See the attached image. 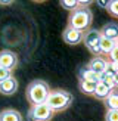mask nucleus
<instances>
[{"mask_svg": "<svg viewBox=\"0 0 118 121\" xmlns=\"http://www.w3.org/2000/svg\"><path fill=\"white\" fill-rule=\"evenodd\" d=\"M50 87L44 80H33L25 89V98L31 104V106L43 105L47 102L50 95Z\"/></svg>", "mask_w": 118, "mask_h": 121, "instance_id": "obj_1", "label": "nucleus"}, {"mask_svg": "<svg viewBox=\"0 0 118 121\" xmlns=\"http://www.w3.org/2000/svg\"><path fill=\"white\" fill-rule=\"evenodd\" d=\"M53 115H55V112H53L52 108L47 104H43V105H37V106H31L28 118L31 121H50Z\"/></svg>", "mask_w": 118, "mask_h": 121, "instance_id": "obj_5", "label": "nucleus"}, {"mask_svg": "<svg viewBox=\"0 0 118 121\" xmlns=\"http://www.w3.org/2000/svg\"><path fill=\"white\" fill-rule=\"evenodd\" d=\"M100 34H102L103 39L108 40H118V24L115 22H106L105 25L100 28Z\"/></svg>", "mask_w": 118, "mask_h": 121, "instance_id": "obj_9", "label": "nucleus"}, {"mask_svg": "<svg viewBox=\"0 0 118 121\" xmlns=\"http://www.w3.org/2000/svg\"><path fill=\"white\" fill-rule=\"evenodd\" d=\"M115 43H117V47H118V40H117V41H115Z\"/></svg>", "mask_w": 118, "mask_h": 121, "instance_id": "obj_25", "label": "nucleus"}, {"mask_svg": "<svg viewBox=\"0 0 118 121\" xmlns=\"http://www.w3.org/2000/svg\"><path fill=\"white\" fill-rule=\"evenodd\" d=\"M99 6H103V8L105 9H108V6H109V2H100V0H99V2H96Z\"/></svg>", "mask_w": 118, "mask_h": 121, "instance_id": "obj_22", "label": "nucleus"}, {"mask_svg": "<svg viewBox=\"0 0 118 121\" xmlns=\"http://www.w3.org/2000/svg\"><path fill=\"white\" fill-rule=\"evenodd\" d=\"M18 86H19V84H18V80L15 77H12V78H9V80L0 83V93H2L3 96H12V95L16 93Z\"/></svg>", "mask_w": 118, "mask_h": 121, "instance_id": "obj_10", "label": "nucleus"}, {"mask_svg": "<svg viewBox=\"0 0 118 121\" xmlns=\"http://www.w3.org/2000/svg\"><path fill=\"white\" fill-rule=\"evenodd\" d=\"M93 22V12L90 8H80L71 12L68 16V27H72L75 30L86 33L87 30H90Z\"/></svg>", "mask_w": 118, "mask_h": 121, "instance_id": "obj_2", "label": "nucleus"}, {"mask_svg": "<svg viewBox=\"0 0 118 121\" xmlns=\"http://www.w3.org/2000/svg\"><path fill=\"white\" fill-rule=\"evenodd\" d=\"M105 121H118V109H106Z\"/></svg>", "mask_w": 118, "mask_h": 121, "instance_id": "obj_19", "label": "nucleus"}, {"mask_svg": "<svg viewBox=\"0 0 118 121\" xmlns=\"http://www.w3.org/2000/svg\"><path fill=\"white\" fill-rule=\"evenodd\" d=\"M109 62H114V64H118V47L115 46L114 47V50H112L111 53H109Z\"/></svg>", "mask_w": 118, "mask_h": 121, "instance_id": "obj_21", "label": "nucleus"}, {"mask_svg": "<svg viewBox=\"0 0 118 121\" xmlns=\"http://www.w3.org/2000/svg\"><path fill=\"white\" fill-rule=\"evenodd\" d=\"M18 66V55L12 50H0V68L13 71Z\"/></svg>", "mask_w": 118, "mask_h": 121, "instance_id": "obj_7", "label": "nucleus"}, {"mask_svg": "<svg viewBox=\"0 0 118 121\" xmlns=\"http://www.w3.org/2000/svg\"><path fill=\"white\" fill-rule=\"evenodd\" d=\"M0 121H24V117L19 111L13 108H6L0 111Z\"/></svg>", "mask_w": 118, "mask_h": 121, "instance_id": "obj_11", "label": "nucleus"}, {"mask_svg": "<svg viewBox=\"0 0 118 121\" xmlns=\"http://www.w3.org/2000/svg\"><path fill=\"white\" fill-rule=\"evenodd\" d=\"M100 41H102V34H100V30L96 28H90L84 33V39H83V43L87 47V50L94 56H100L102 52H100Z\"/></svg>", "mask_w": 118, "mask_h": 121, "instance_id": "obj_4", "label": "nucleus"}, {"mask_svg": "<svg viewBox=\"0 0 118 121\" xmlns=\"http://www.w3.org/2000/svg\"><path fill=\"white\" fill-rule=\"evenodd\" d=\"M61 6L69 12H74L75 9L80 8V2L78 0H61Z\"/></svg>", "mask_w": 118, "mask_h": 121, "instance_id": "obj_17", "label": "nucleus"}, {"mask_svg": "<svg viewBox=\"0 0 118 121\" xmlns=\"http://www.w3.org/2000/svg\"><path fill=\"white\" fill-rule=\"evenodd\" d=\"M108 13L111 16H114V18H117V19H118V0H112V2H109Z\"/></svg>", "mask_w": 118, "mask_h": 121, "instance_id": "obj_18", "label": "nucleus"}, {"mask_svg": "<svg viewBox=\"0 0 118 121\" xmlns=\"http://www.w3.org/2000/svg\"><path fill=\"white\" fill-rule=\"evenodd\" d=\"M103 105L106 109H118V89H114V92L103 100Z\"/></svg>", "mask_w": 118, "mask_h": 121, "instance_id": "obj_15", "label": "nucleus"}, {"mask_svg": "<svg viewBox=\"0 0 118 121\" xmlns=\"http://www.w3.org/2000/svg\"><path fill=\"white\" fill-rule=\"evenodd\" d=\"M114 92V86H109V84H105V83H102L100 81L99 84H97V87H96V92H94V98L96 99H99V100H105L108 96Z\"/></svg>", "mask_w": 118, "mask_h": 121, "instance_id": "obj_12", "label": "nucleus"}, {"mask_svg": "<svg viewBox=\"0 0 118 121\" xmlns=\"http://www.w3.org/2000/svg\"><path fill=\"white\" fill-rule=\"evenodd\" d=\"M106 66H108V62H106V59L103 56H94V58L90 59V62L87 64V68L94 71L99 75H102L106 71Z\"/></svg>", "mask_w": 118, "mask_h": 121, "instance_id": "obj_8", "label": "nucleus"}, {"mask_svg": "<svg viewBox=\"0 0 118 121\" xmlns=\"http://www.w3.org/2000/svg\"><path fill=\"white\" fill-rule=\"evenodd\" d=\"M114 87H115V89H118V72L114 75Z\"/></svg>", "mask_w": 118, "mask_h": 121, "instance_id": "obj_23", "label": "nucleus"}, {"mask_svg": "<svg viewBox=\"0 0 118 121\" xmlns=\"http://www.w3.org/2000/svg\"><path fill=\"white\" fill-rule=\"evenodd\" d=\"M115 46H117V43L114 40H108V39L102 37V41H100V52H102V55H109V53L114 50Z\"/></svg>", "mask_w": 118, "mask_h": 121, "instance_id": "obj_16", "label": "nucleus"}, {"mask_svg": "<svg viewBox=\"0 0 118 121\" xmlns=\"http://www.w3.org/2000/svg\"><path fill=\"white\" fill-rule=\"evenodd\" d=\"M83 39H84V33L72 27H67L62 31V40L69 46H77V44L83 43Z\"/></svg>", "mask_w": 118, "mask_h": 121, "instance_id": "obj_6", "label": "nucleus"}, {"mask_svg": "<svg viewBox=\"0 0 118 121\" xmlns=\"http://www.w3.org/2000/svg\"><path fill=\"white\" fill-rule=\"evenodd\" d=\"M0 4H12V2H0Z\"/></svg>", "mask_w": 118, "mask_h": 121, "instance_id": "obj_24", "label": "nucleus"}, {"mask_svg": "<svg viewBox=\"0 0 118 121\" xmlns=\"http://www.w3.org/2000/svg\"><path fill=\"white\" fill-rule=\"evenodd\" d=\"M99 83H92V81H86V80H80L78 81V89L81 93L84 95H94V92H96V87H97Z\"/></svg>", "mask_w": 118, "mask_h": 121, "instance_id": "obj_14", "label": "nucleus"}, {"mask_svg": "<svg viewBox=\"0 0 118 121\" xmlns=\"http://www.w3.org/2000/svg\"><path fill=\"white\" fill-rule=\"evenodd\" d=\"M80 80H86V81H92V83H100V75L86 66V68L80 69Z\"/></svg>", "mask_w": 118, "mask_h": 121, "instance_id": "obj_13", "label": "nucleus"}, {"mask_svg": "<svg viewBox=\"0 0 118 121\" xmlns=\"http://www.w3.org/2000/svg\"><path fill=\"white\" fill-rule=\"evenodd\" d=\"M72 95H71L68 90H63V89H56V90H52L50 95H49V99H47L46 104L49 105L53 112H63L67 111L68 108L72 105Z\"/></svg>", "mask_w": 118, "mask_h": 121, "instance_id": "obj_3", "label": "nucleus"}, {"mask_svg": "<svg viewBox=\"0 0 118 121\" xmlns=\"http://www.w3.org/2000/svg\"><path fill=\"white\" fill-rule=\"evenodd\" d=\"M12 77H13V71L6 69V68H0V83L9 80V78H12Z\"/></svg>", "mask_w": 118, "mask_h": 121, "instance_id": "obj_20", "label": "nucleus"}]
</instances>
